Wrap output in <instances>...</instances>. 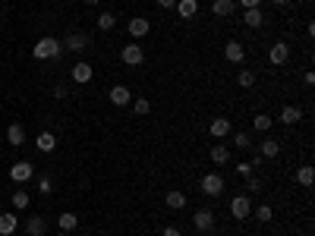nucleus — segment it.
<instances>
[{"mask_svg":"<svg viewBox=\"0 0 315 236\" xmlns=\"http://www.w3.org/2000/svg\"><path fill=\"white\" fill-rule=\"evenodd\" d=\"M60 50H63V47H60V41H57V38H51V35H44V38L32 47V54H35L38 60H54Z\"/></svg>","mask_w":315,"mask_h":236,"instance_id":"obj_1","label":"nucleus"},{"mask_svg":"<svg viewBox=\"0 0 315 236\" xmlns=\"http://www.w3.org/2000/svg\"><path fill=\"white\" fill-rule=\"evenodd\" d=\"M230 214L236 217V221H246V217L252 214V198H249V195H233V202H230Z\"/></svg>","mask_w":315,"mask_h":236,"instance_id":"obj_2","label":"nucleus"},{"mask_svg":"<svg viewBox=\"0 0 315 236\" xmlns=\"http://www.w3.org/2000/svg\"><path fill=\"white\" fill-rule=\"evenodd\" d=\"M202 192L205 195H221L224 192V176L221 173H205L202 176Z\"/></svg>","mask_w":315,"mask_h":236,"instance_id":"obj_3","label":"nucleus"},{"mask_svg":"<svg viewBox=\"0 0 315 236\" xmlns=\"http://www.w3.org/2000/svg\"><path fill=\"white\" fill-rule=\"evenodd\" d=\"M192 227H196L199 233H211V230H214V214H211L208 208H199L196 217H192Z\"/></svg>","mask_w":315,"mask_h":236,"instance_id":"obj_4","label":"nucleus"},{"mask_svg":"<svg viewBox=\"0 0 315 236\" xmlns=\"http://www.w3.org/2000/svg\"><path fill=\"white\" fill-rule=\"evenodd\" d=\"M120 60H123L126 66H139V63L145 60V50H142L139 44H126V47L120 50Z\"/></svg>","mask_w":315,"mask_h":236,"instance_id":"obj_5","label":"nucleus"},{"mask_svg":"<svg viewBox=\"0 0 315 236\" xmlns=\"http://www.w3.org/2000/svg\"><path fill=\"white\" fill-rule=\"evenodd\" d=\"M32 176H35V167L29 164V161H19V164L10 167V179H13V183H26V179H32Z\"/></svg>","mask_w":315,"mask_h":236,"instance_id":"obj_6","label":"nucleus"},{"mask_svg":"<svg viewBox=\"0 0 315 236\" xmlns=\"http://www.w3.org/2000/svg\"><path fill=\"white\" fill-rule=\"evenodd\" d=\"M268 57H271V63H274V66H284V63L290 60V47H287L284 41H277V44H271Z\"/></svg>","mask_w":315,"mask_h":236,"instance_id":"obj_7","label":"nucleus"},{"mask_svg":"<svg viewBox=\"0 0 315 236\" xmlns=\"http://www.w3.org/2000/svg\"><path fill=\"white\" fill-rule=\"evenodd\" d=\"M107 98H110V104L123 107V104H129V98H133V95H129V88H126V85H114V88L107 92Z\"/></svg>","mask_w":315,"mask_h":236,"instance_id":"obj_8","label":"nucleus"},{"mask_svg":"<svg viewBox=\"0 0 315 236\" xmlns=\"http://www.w3.org/2000/svg\"><path fill=\"white\" fill-rule=\"evenodd\" d=\"M208 129H211V136H214V139H224V136H230V133H233V126H230V120L217 117V120H211Z\"/></svg>","mask_w":315,"mask_h":236,"instance_id":"obj_9","label":"nucleus"},{"mask_svg":"<svg viewBox=\"0 0 315 236\" xmlns=\"http://www.w3.org/2000/svg\"><path fill=\"white\" fill-rule=\"evenodd\" d=\"M35 148H38L41 154H51L54 148H57V139H54V133H41L38 139H35Z\"/></svg>","mask_w":315,"mask_h":236,"instance_id":"obj_10","label":"nucleus"},{"mask_svg":"<svg viewBox=\"0 0 315 236\" xmlns=\"http://www.w3.org/2000/svg\"><path fill=\"white\" fill-rule=\"evenodd\" d=\"M26 233H29V236H44V233H47L44 217H38V214H35V217H29V221H26Z\"/></svg>","mask_w":315,"mask_h":236,"instance_id":"obj_11","label":"nucleus"},{"mask_svg":"<svg viewBox=\"0 0 315 236\" xmlns=\"http://www.w3.org/2000/svg\"><path fill=\"white\" fill-rule=\"evenodd\" d=\"M60 47H66V50H72V54H79V50H85V47H88V38L76 32V35H69V38H66Z\"/></svg>","mask_w":315,"mask_h":236,"instance_id":"obj_12","label":"nucleus"},{"mask_svg":"<svg viewBox=\"0 0 315 236\" xmlns=\"http://www.w3.org/2000/svg\"><path fill=\"white\" fill-rule=\"evenodd\" d=\"M57 227H60V233H72V230L79 227V217L72 214V211H66V214L57 217Z\"/></svg>","mask_w":315,"mask_h":236,"instance_id":"obj_13","label":"nucleus"},{"mask_svg":"<svg viewBox=\"0 0 315 236\" xmlns=\"http://www.w3.org/2000/svg\"><path fill=\"white\" fill-rule=\"evenodd\" d=\"M16 227H19V217L16 214H0V236L16 233Z\"/></svg>","mask_w":315,"mask_h":236,"instance_id":"obj_14","label":"nucleus"},{"mask_svg":"<svg viewBox=\"0 0 315 236\" xmlns=\"http://www.w3.org/2000/svg\"><path fill=\"white\" fill-rule=\"evenodd\" d=\"M224 57H227L230 63H239V60L246 57V50H243V44H239V41H230V44L224 47Z\"/></svg>","mask_w":315,"mask_h":236,"instance_id":"obj_15","label":"nucleus"},{"mask_svg":"<svg viewBox=\"0 0 315 236\" xmlns=\"http://www.w3.org/2000/svg\"><path fill=\"white\" fill-rule=\"evenodd\" d=\"M233 10H236V0H214L211 4L214 16H233Z\"/></svg>","mask_w":315,"mask_h":236,"instance_id":"obj_16","label":"nucleus"},{"mask_svg":"<svg viewBox=\"0 0 315 236\" xmlns=\"http://www.w3.org/2000/svg\"><path fill=\"white\" fill-rule=\"evenodd\" d=\"M148 29H152L148 19H129V35H133V38H145Z\"/></svg>","mask_w":315,"mask_h":236,"instance_id":"obj_17","label":"nucleus"},{"mask_svg":"<svg viewBox=\"0 0 315 236\" xmlns=\"http://www.w3.org/2000/svg\"><path fill=\"white\" fill-rule=\"evenodd\" d=\"M177 13L183 16V19H192V16L199 13V4L196 0H177Z\"/></svg>","mask_w":315,"mask_h":236,"instance_id":"obj_18","label":"nucleus"},{"mask_svg":"<svg viewBox=\"0 0 315 236\" xmlns=\"http://www.w3.org/2000/svg\"><path fill=\"white\" fill-rule=\"evenodd\" d=\"M7 142H10V145H16V148H19V145L26 142V129H22L19 123H13L10 129H7Z\"/></svg>","mask_w":315,"mask_h":236,"instance_id":"obj_19","label":"nucleus"},{"mask_svg":"<svg viewBox=\"0 0 315 236\" xmlns=\"http://www.w3.org/2000/svg\"><path fill=\"white\" fill-rule=\"evenodd\" d=\"M88 79H91V66H88V63H76V66H72V82L85 85Z\"/></svg>","mask_w":315,"mask_h":236,"instance_id":"obj_20","label":"nucleus"},{"mask_svg":"<svg viewBox=\"0 0 315 236\" xmlns=\"http://www.w3.org/2000/svg\"><path fill=\"white\" fill-rule=\"evenodd\" d=\"M300 120H303V111H300V107H290V104H287L284 111H281V123H287V126H290V123H300Z\"/></svg>","mask_w":315,"mask_h":236,"instance_id":"obj_21","label":"nucleus"},{"mask_svg":"<svg viewBox=\"0 0 315 236\" xmlns=\"http://www.w3.org/2000/svg\"><path fill=\"white\" fill-rule=\"evenodd\" d=\"M211 161H214V164H227V161H230V148H227V145H211Z\"/></svg>","mask_w":315,"mask_h":236,"instance_id":"obj_22","label":"nucleus"},{"mask_svg":"<svg viewBox=\"0 0 315 236\" xmlns=\"http://www.w3.org/2000/svg\"><path fill=\"white\" fill-rule=\"evenodd\" d=\"M277 151H281V145H277L274 139H265V142H262V148H258V154H262L265 161H268V158H277Z\"/></svg>","mask_w":315,"mask_h":236,"instance_id":"obj_23","label":"nucleus"},{"mask_svg":"<svg viewBox=\"0 0 315 236\" xmlns=\"http://www.w3.org/2000/svg\"><path fill=\"white\" fill-rule=\"evenodd\" d=\"M312 179H315V170H312L309 164L296 170V183H300V186H312Z\"/></svg>","mask_w":315,"mask_h":236,"instance_id":"obj_24","label":"nucleus"},{"mask_svg":"<svg viewBox=\"0 0 315 236\" xmlns=\"http://www.w3.org/2000/svg\"><path fill=\"white\" fill-rule=\"evenodd\" d=\"M262 22H265V16H262V10H258V7H255V10H246V25H249V29H258Z\"/></svg>","mask_w":315,"mask_h":236,"instance_id":"obj_25","label":"nucleus"},{"mask_svg":"<svg viewBox=\"0 0 315 236\" xmlns=\"http://www.w3.org/2000/svg\"><path fill=\"white\" fill-rule=\"evenodd\" d=\"M114 25H117V16H114V13H101V16H98V29H101V32H110Z\"/></svg>","mask_w":315,"mask_h":236,"instance_id":"obj_26","label":"nucleus"},{"mask_svg":"<svg viewBox=\"0 0 315 236\" xmlns=\"http://www.w3.org/2000/svg\"><path fill=\"white\" fill-rule=\"evenodd\" d=\"M167 208H174V211L186 208V195H183V192H171V195H167Z\"/></svg>","mask_w":315,"mask_h":236,"instance_id":"obj_27","label":"nucleus"},{"mask_svg":"<svg viewBox=\"0 0 315 236\" xmlns=\"http://www.w3.org/2000/svg\"><path fill=\"white\" fill-rule=\"evenodd\" d=\"M236 82L243 85V88H252V85H255V72H252V69H239V76H236Z\"/></svg>","mask_w":315,"mask_h":236,"instance_id":"obj_28","label":"nucleus"},{"mask_svg":"<svg viewBox=\"0 0 315 236\" xmlns=\"http://www.w3.org/2000/svg\"><path fill=\"white\" fill-rule=\"evenodd\" d=\"M252 126H255L258 133H268V129H271V117H268V114H258V117L252 120Z\"/></svg>","mask_w":315,"mask_h":236,"instance_id":"obj_29","label":"nucleus"},{"mask_svg":"<svg viewBox=\"0 0 315 236\" xmlns=\"http://www.w3.org/2000/svg\"><path fill=\"white\" fill-rule=\"evenodd\" d=\"M29 202H32L29 192H22V189H19V192H13V208H19V211H22V208H29Z\"/></svg>","mask_w":315,"mask_h":236,"instance_id":"obj_30","label":"nucleus"},{"mask_svg":"<svg viewBox=\"0 0 315 236\" xmlns=\"http://www.w3.org/2000/svg\"><path fill=\"white\" fill-rule=\"evenodd\" d=\"M233 145H236V148H243V151H249V148H252V142H249V136H246V133H233Z\"/></svg>","mask_w":315,"mask_h":236,"instance_id":"obj_31","label":"nucleus"},{"mask_svg":"<svg viewBox=\"0 0 315 236\" xmlns=\"http://www.w3.org/2000/svg\"><path fill=\"white\" fill-rule=\"evenodd\" d=\"M133 111L136 114H148V111H152V104H148V98H136L133 101Z\"/></svg>","mask_w":315,"mask_h":236,"instance_id":"obj_32","label":"nucleus"},{"mask_svg":"<svg viewBox=\"0 0 315 236\" xmlns=\"http://www.w3.org/2000/svg\"><path fill=\"white\" fill-rule=\"evenodd\" d=\"M246 186H249V192H262V179H258V176H246Z\"/></svg>","mask_w":315,"mask_h":236,"instance_id":"obj_33","label":"nucleus"},{"mask_svg":"<svg viewBox=\"0 0 315 236\" xmlns=\"http://www.w3.org/2000/svg\"><path fill=\"white\" fill-rule=\"evenodd\" d=\"M255 217H258V221H271V205H258Z\"/></svg>","mask_w":315,"mask_h":236,"instance_id":"obj_34","label":"nucleus"},{"mask_svg":"<svg viewBox=\"0 0 315 236\" xmlns=\"http://www.w3.org/2000/svg\"><path fill=\"white\" fill-rule=\"evenodd\" d=\"M38 189H41V195H47V192L54 189V183H51L47 176H41V179H38Z\"/></svg>","mask_w":315,"mask_h":236,"instance_id":"obj_35","label":"nucleus"},{"mask_svg":"<svg viewBox=\"0 0 315 236\" xmlns=\"http://www.w3.org/2000/svg\"><path fill=\"white\" fill-rule=\"evenodd\" d=\"M236 4H239V7H243V10H255L258 4H262V0H236Z\"/></svg>","mask_w":315,"mask_h":236,"instance_id":"obj_36","label":"nucleus"},{"mask_svg":"<svg viewBox=\"0 0 315 236\" xmlns=\"http://www.w3.org/2000/svg\"><path fill=\"white\" fill-rule=\"evenodd\" d=\"M236 173H239V176H252V167L243 161V164H236Z\"/></svg>","mask_w":315,"mask_h":236,"instance_id":"obj_37","label":"nucleus"},{"mask_svg":"<svg viewBox=\"0 0 315 236\" xmlns=\"http://www.w3.org/2000/svg\"><path fill=\"white\" fill-rule=\"evenodd\" d=\"M262 164H265V158H262V154H258V151H255V154H252V161H249V167L255 170V167H262Z\"/></svg>","mask_w":315,"mask_h":236,"instance_id":"obj_38","label":"nucleus"},{"mask_svg":"<svg viewBox=\"0 0 315 236\" xmlns=\"http://www.w3.org/2000/svg\"><path fill=\"white\" fill-rule=\"evenodd\" d=\"M54 98H66V85H57V88H54Z\"/></svg>","mask_w":315,"mask_h":236,"instance_id":"obj_39","label":"nucleus"},{"mask_svg":"<svg viewBox=\"0 0 315 236\" xmlns=\"http://www.w3.org/2000/svg\"><path fill=\"white\" fill-rule=\"evenodd\" d=\"M158 7H164V10H171V7H177V0H158Z\"/></svg>","mask_w":315,"mask_h":236,"instance_id":"obj_40","label":"nucleus"},{"mask_svg":"<svg viewBox=\"0 0 315 236\" xmlns=\"http://www.w3.org/2000/svg\"><path fill=\"white\" fill-rule=\"evenodd\" d=\"M164 236H183V233H180L177 227H167V230H164Z\"/></svg>","mask_w":315,"mask_h":236,"instance_id":"obj_41","label":"nucleus"},{"mask_svg":"<svg viewBox=\"0 0 315 236\" xmlns=\"http://www.w3.org/2000/svg\"><path fill=\"white\" fill-rule=\"evenodd\" d=\"M274 4H277V7H284V4H290V0H274Z\"/></svg>","mask_w":315,"mask_h":236,"instance_id":"obj_42","label":"nucleus"},{"mask_svg":"<svg viewBox=\"0 0 315 236\" xmlns=\"http://www.w3.org/2000/svg\"><path fill=\"white\" fill-rule=\"evenodd\" d=\"M85 4H101V0H85Z\"/></svg>","mask_w":315,"mask_h":236,"instance_id":"obj_43","label":"nucleus"},{"mask_svg":"<svg viewBox=\"0 0 315 236\" xmlns=\"http://www.w3.org/2000/svg\"><path fill=\"white\" fill-rule=\"evenodd\" d=\"M57 236H69V233H57Z\"/></svg>","mask_w":315,"mask_h":236,"instance_id":"obj_44","label":"nucleus"}]
</instances>
